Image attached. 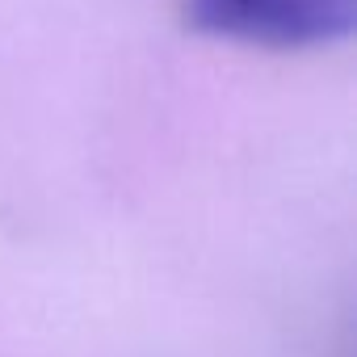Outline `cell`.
I'll return each mask as SVG.
<instances>
[{
	"mask_svg": "<svg viewBox=\"0 0 357 357\" xmlns=\"http://www.w3.org/2000/svg\"><path fill=\"white\" fill-rule=\"evenodd\" d=\"M194 30L257 51H319L357 26V0H181Z\"/></svg>",
	"mask_w": 357,
	"mask_h": 357,
	"instance_id": "obj_1",
	"label": "cell"
}]
</instances>
